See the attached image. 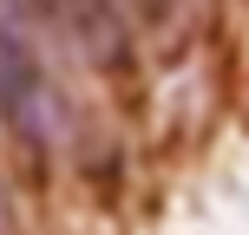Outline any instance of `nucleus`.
Segmentation results:
<instances>
[{
  "label": "nucleus",
  "mask_w": 249,
  "mask_h": 235,
  "mask_svg": "<svg viewBox=\"0 0 249 235\" xmlns=\"http://www.w3.org/2000/svg\"><path fill=\"white\" fill-rule=\"evenodd\" d=\"M0 118H7L33 150H46L53 137H59V118H66L53 78L39 72V59L26 46H7V39H0Z\"/></svg>",
  "instance_id": "1"
},
{
  "label": "nucleus",
  "mask_w": 249,
  "mask_h": 235,
  "mask_svg": "<svg viewBox=\"0 0 249 235\" xmlns=\"http://www.w3.org/2000/svg\"><path fill=\"white\" fill-rule=\"evenodd\" d=\"M46 13L66 26V39H72L105 78L131 72V20H124L118 0H46Z\"/></svg>",
  "instance_id": "2"
},
{
  "label": "nucleus",
  "mask_w": 249,
  "mask_h": 235,
  "mask_svg": "<svg viewBox=\"0 0 249 235\" xmlns=\"http://www.w3.org/2000/svg\"><path fill=\"white\" fill-rule=\"evenodd\" d=\"M46 0H0V39H7V46H26L33 52V39L46 33Z\"/></svg>",
  "instance_id": "3"
},
{
  "label": "nucleus",
  "mask_w": 249,
  "mask_h": 235,
  "mask_svg": "<svg viewBox=\"0 0 249 235\" xmlns=\"http://www.w3.org/2000/svg\"><path fill=\"white\" fill-rule=\"evenodd\" d=\"M0 229H7V209H0Z\"/></svg>",
  "instance_id": "4"
}]
</instances>
